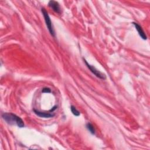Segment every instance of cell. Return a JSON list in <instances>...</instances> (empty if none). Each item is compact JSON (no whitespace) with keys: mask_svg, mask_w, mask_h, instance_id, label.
I'll return each instance as SVG.
<instances>
[{"mask_svg":"<svg viewBox=\"0 0 150 150\" xmlns=\"http://www.w3.org/2000/svg\"><path fill=\"white\" fill-rule=\"evenodd\" d=\"M2 118L10 125H16L19 128H23L25 126L22 118L13 113H4L2 114Z\"/></svg>","mask_w":150,"mask_h":150,"instance_id":"obj_1","label":"cell"},{"mask_svg":"<svg viewBox=\"0 0 150 150\" xmlns=\"http://www.w3.org/2000/svg\"><path fill=\"white\" fill-rule=\"evenodd\" d=\"M41 11H42V13L43 16L44 17V19H45L46 26L47 28V29H48L50 34L53 37H55V32H54V28H53V25H52V21L50 20V18L49 16V14H48L47 12L46 11V10L44 8H42Z\"/></svg>","mask_w":150,"mask_h":150,"instance_id":"obj_2","label":"cell"},{"mask_svg":"<svg viewBox=\"0 0 150 150\" xmlns=\"http://www.w3.org/2000/svg\"><path fill=\"white\" fill-rule=\"evenodd\" d=\"M83 61L85 63L86 66L88 67V69L90 70V71L94 75L96 76L97 77L102 79V80H104L106 79V76L105 75V74L101 73V71H100L98 70H97L95 67H94L92 65H90L89 63H88V62L83 58Z\"/></svg>","mask_w":150,"mask_h":150,"instance_id":"obj_3","label":"cell"},{"mask_svg":"<svg viewBox=\"0 0 150 150\" xmlns=\"http://www.w3.org/2000/svg\"><path fill=\"white\" fill-rule=\"evenodd\" d=\"M48 5L50 8H51L53 11L57 13H61V8L59 3L54 1H50L48 3Z\"/></svg>","mask_w":150,"mask_h":150,"instance_id":"obj_4","label":"cell"},{"mask_svg":"<svg viewBox=\"0 0 150 150\" xmlns=\"http://www.w3.org/2000/svg\"><path fill=\"white\" fill-rule=\"evenodd\" d=\"M33 111L36 115H37L38 116L41 118H52L54 116V114H52L50 112H42L36 109H33Z\"/></svg>","mask_w":150,"mask_h":150,"instance_id":"obj_5","label":"cell"},{"mask_svg":"<svg viewBox=\"0 0 150 150\" xmlns=\"http://www.w3.org/2000/svg\"><path fill=\"white\" fill-rule=\"evenodd\" d=\"M132 24L134 25L136 30H137L139 36L143 39V40H146L147 39V36L145 35V33H144V31L143 30L142 27L137 23L136 22H132Z\"/></svg>","mask_w":150,"mask_h":150,"instance_id":"obj_6","label":"cell"},{"mask_svg":"<svg viewBox=\"0 0 150 150\" xmlns=\"http://www.w3.org/2000/svg\"><path fill=\"white\" fill-rule=\"evenodd\" d=\"M86 128L87 129H88V131L92 134V135H94L95 134V129L93 127V125L91 124V123H87L86 124Z\"/></svg>","mask_w":150,"mask_h":150,"instance_id":"obj_7","label":"cell"},{"mask_svg":"<svg viewBox=\"0 0 150 150\" xmlns=\"http://www.w3.org/2000/svg\"><path fill=\"white\" fill-rule=\"evenodd\" d=\"M70 110H71V111L72 114L74 115H75L76 117H78V116L80 115V112L76 109V108L74 105H71L70 106Z\"/></svg>","mask_w":150,"mask_h":150,"instance_id":"obj_8","label":"cell"},{"mask_svg":"<svg viewBox=\"0 0 150 150\" xmlns=\"http://www.w3.org/2000/svg\"><path fill=\"white\" fill-rule=\"evenodd\" d=\"M42 92L43 93H51V90L48 87H44L42 89Z\"/></svg>","mask_w":150,"mask_h":150,"instance_id":"obj_9","label":"cell"},{"mask_svg":"<svg viewBox=\"0 0 150 150\" xmlns=\"http://www.w3.org/2000/svg\"><path fill=\"white\" fill-rule=\"evenodd\" d=\"M57 106H56V105H55V106H54L50 110H49V112H53V111H54L55 110H56L57 109Z\"/></svg>","mask_w":150,"mask_h":150,"instance_id":"obj_10","label":"cell"}]
</instances>
